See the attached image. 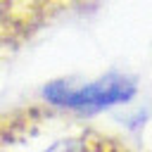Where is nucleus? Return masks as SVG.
Returning <instances> with one entry per match:
<instances>
[{
	"label": "nucleus",
	"mask_w": 152,
	"mask_h": 152,
	"mask_svg": "<svg viewBox=\"0 0 152 152\" xmlns=\"http://www.w3.org/2000/svg\"><path fill=\"white\" fill-rule=\"evenodd\" d=\"M135 93H138V81L121 71H107L88 81L55 78L43 88L45 102L78 114H97L126 104L135 97Z\"/></svg>",
	"instance_id": "obj_1"
},
{
	"label": "nucleus",
	"mask_w": 152,
	"mask_h": 152,
	"mask_svg": "<svg viewBox=\"0 0 152 152\" xmlns=\"http://www.w3.org/2000/svg\"><path fill=\"white\" fill-rule=\"evenodd\" d=\"M43 152H100V150L93 147V140L88 138H62L48 145Z\"/></svg>",
	"instance_id": "obj_2"
}]
</instances>
